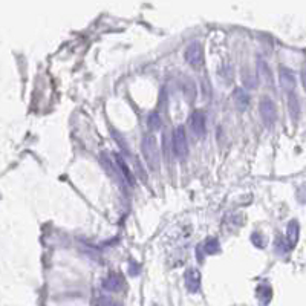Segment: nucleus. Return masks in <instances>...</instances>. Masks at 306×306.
<instances>
[{"mask_svg":"<svg viewBox=\"0 0 306 306\" xmlns=\"http://www.w3.org/2000/svg\"><path fill=\"white\" fill-rule=\"evenodd\" d=\"M141 150L150 169L156 170L159 165V147H158L156 138L153 135H146L141 143Z\"/></svg>","mask_w":306,"mask_h":306,"instance_id":"f257e3e1","label":"nucleus"},{"mask_svg":"<svg viewBox=\"0 0 306 306\" xmlns=\"http://www.w3.org/2000/svg\"><path fill=\"white\" fill-rule=\"evenodd\" d=\"M173 152L179 159H185L188 155V140L184 126H178L173 130Z\"/></svg>","mask_w":306,"mask_h":306,"instance_id":"f03ea898","label":"nucleus"},{"mask_svg":"<svg viewBox=\"0 0 306 306\" xmlns=\"http://www.w3.org/2000/svg\"><path fill=\"white\" fill-rule=\"evenodd\" d=\"M259 112H260V118L263 121V124L271 129L274 127L275 120H277V109L275 104L271 98H263L259 104Z\"/></svg>","mask_w":306,"mask_h":306,"instance_id":"7ed1b4c3","label":"nucleus"},{"mask_svg":"<svg viewBox=\"0 0 306 306\" xmlns=\"http://www.w3.org/2000/svg\"><path fill=\"white\" fill-rule=\"evenodd\" d=\"M184 57H185V61L194 67V69H199L202 67L204 64V49L201 46V43H198V41H193V43H190L184 52Z\"/></svg>","mask_w":306,"mask_h":306,"instance_id":"20e7f679","label":"nucleus"},{"mask_svg":"<svg viewBox=\"0 0 306 306\" xmlns=\"http://www.w3.org/2000/svg\"><path fill=\"white\" fill-rule=\"evenodd\" d=\"M188 121H190V129L194 135L199 136V138L205 136V133H207V118H205L204 112H201V110L193 112Z\"/></svg>","mask_w":306,"mask_h":306,"instance_id":"39448f33","label":"nucleus"},{"mask_svg":"<svg viewBox=\"0 0 306 306\" xmlns=\"http://www.w3.org/2000/svg\"><path fill=\"white\" fill-rule=\"evenodd\" d=\"M184 282H185V286H187V289L190 291V293H193V294L199 293V289H201V273L198 270H194V268L187 270V273L184 275Z\"/></svg>","mask_w":306,"mask_h":306,"instance_id":"423d86ee","label":"nucleus"},{"mask_svg":"<svg viewBox=\"0 0 306 306\" xmlns=\"http://www.w3.org/2000/svg\"><path fill=\"white\" fill-rule=\"evenodd\" d=\"M279 78H280V85L282 88L291 93L294 89H296V75L293 74V71L288 67H280V72H279Z\"/></svg>","mask_w":306,"mask_h":306,"instance_id":"0eeeda50","label":"nucleus"},{"mask_svg":"<svg viewBox=\"0 0 306 306\" xmlns=\"http://www.w3.org/2000/svg\"><path fill=\"white\" fill-rule=\"evenodd\" d=\"M233 100L239 110H246V107L249 106V96L244 89H236L233 92Z\"/></svg>","mask_w":306,"mask_h":306,"instance_id":"6e6552de","label":"nucleus"},{"mask_svg":"<svg viewBox=\"0 0 306 306\" xmlns=\"http://www.w3.org/2000/svg\"><path fill=\"white\" fill-rule=\"evenodd\" d=\"M288 107H289V115H291V118H293V121H297L299 115H300V101H299L297 95L294 92L289 93Z\"/></svg>","mask_w":306,"mask_h":306,"instance_id":"1a4fd4ad","label":"nucleus"},{"mask_svg":"<svg viewBox=\"0 0 306 306\" xmlns=\"http://www.w3.org/2000/svg\"><path fill=\"white\" fill-rule=\"evenodd\" d=\"M288 244L289 246L293 248L297 241H299V222L297 220H291L288 224Z\"/></svg>","mask_w":306,"mask_h":306,"instance_id":"9d476101","label":"nucleus"},{"mask_svg":"<svg viewBox=\"0 0 306 306\" xmlns=\"http://www.w3.org/2000/svg\"><path fill=\"white\" fill-rule=\"evenodd\" d=\"M104 288L107 291H112V293H117V291H120L122 288V280L120 279V277L117 274H110L107 279L103 282Z\"/></svg>","mask_w":306,"mask_h":306,"instance_id":"9b49d317","label":"nucleus"},{"mask_svg":"<svg viewBox=\"0 0 306 306\" xmlns=\"http://www.w3.org/2000/svg\"><path fill=\"white\" fill-rule=\"evenodd\" d=\"M257 71H259V75L262 77V80L265 81L268 86H271L273 85V77H271V72H270V67L262 59L257 61Z\"/></svg>","mask_w":306,"mask_h":306,"instance_id":"f8f14e48","label":"nucleus"},{"mask_svg":"<svg viewBox=\"0 0 306 306\" xmlns=\"http://www.w3.org/2000/svg\"><path fill=\"white\" fill-rule=\"evenodd\" d=\"M115 159H117V164H118V167H120V172H121V175H122V179H126V181H127V184L132 185V184H133V176H132V173H130V170H129L127 164L124 162V159H122L120 155H117Z\"/></svg>","mask_w":306,"mask_h":306,"instance_id":"ddd939ff","label":"nucleus"},{"mask_svg":"<svg viewBox=\"0 0 306 306\" xmlns=\"http://www.w3.org/2000/svg\"><path fill=\"white\" fill-rule=\"evenodd\" d=\"M147 126L150 127V130H158L161 127V117L156 112H152L147 117Z\"/></svg>","mask_w":306,"mask_h":306,"instance_id":"4468645a","label":"nucleus"},{"mask_svg":"<svg viewBox=\"0 0 306 306\" xmlns=\"http://www.w3.org/2000/svg\"><path fill=\"white\" fill-rule=\"evenodd\" d=\"M271 296H273L271 288H268V286H259V288H257V299H260L262 303H265V305H267V303L270 302Z\"/></svg>","mask_w":306,"mask_h":306,"instance_id":"2eb2a0df","label":"nucleus"},{"mask_svg":"<svg viewBox=\"0 0 306 306\" xmlns=\"http://www.w3.org/2000/svg\"><path fill=\"white\" fill-rule=\"evenodd\" d=\"M219 251V242L216 239H208L205 244V253L207 254H214Z\"/></svg>","mask_w":306,"mask_h":306,"instance_id":"dca6fc26","label":"nucleus"}]
</instances>
